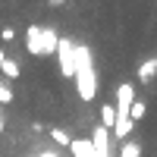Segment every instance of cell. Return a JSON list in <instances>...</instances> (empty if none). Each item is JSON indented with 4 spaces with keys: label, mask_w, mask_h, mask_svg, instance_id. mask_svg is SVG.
Instances as JSON below:
<instances>
[{
    "label": "cell",
    "mask_w": 157,
    "mask_h": 157,
    "mask_svg": "<svg viewBox=\"0 0 157 157\" xmlns=\"http://www.w3.org/2000/svg\"><path fill=\"white\" fill-rule=\"evenodd\" d=\"M75 91H78V101H85V104H91L101 91L94 57H91V50L85 44H78V50H75Z\"/></svg>",
    "instance_id": "cell-1"
},
{
    "label": "cell",
    "mask_w": 157,
    "mask_h": 157,
    "mask_svg": "<svg viewBox=\"0 0 157 157\" xmlns=\"http://www.w3.org/2000/svg\"><path fill=\"white\" fill-rule=\"evenodd\" d=\"M60 35L50 25H29L25 29V50L32 57H57Z\"/></svg>",
    "instance_id": "cell-2"
},
{
    "label": "cell",
    "mask_w": 157,
    "mask_h": 157,
    "mask_svg": "<svg viewBox=\"0 0 157 157\" xmlns=\"http://www.w3.org/2000/svg\"><path fill=\"white\" fill-rule=\"evenodd\" d=\"M75 50H78L75 41L60 38V47H57V69H60L63 78H75Z\"/></svg>",
    "instance_id": "cell-3"
},
{
    "label": "cell",
    "mask_w": 157,
    "mask_h": 157,
    "mask_svg": "<svg viewBox=\"0 0 157 157\" xmlns=\"http://www.w3.org/2000/svg\"><path fill=\"white\" fill-rule=\"evenodd\" d=\"M135 101H138V98H135V85H132V82H120V85H116V101H113L116 120H129Z\"/></svg>",
    "instance_id": "cell-4"
},
{
    "label": "cell",
    "mask_w": 157,
    "mask_h": 157,
    "mask_svg": "<svg viewBox=\"0 0 157 157\" xmlns=\"http://www.w3.org/2000/svg\"><path fill=\"white\" fill-rule=\"evenodd\" d=\"M91 148H94L101 157H110V129L94 126V132H91Z\"/></svg>",
    "instance_id": "cell-5"
},
{
    "label": "cell",
    "mask_w": 157,
    "mask_h": 157,
    "mask_svg": "<svg viewBox=\"0 0 157 157\" xmlns=\"http://www.w3.org/2000/svg\"><path fill=\"white\" fill-rule=\"evenodd\" d=\"M138 82L141 85H148V82H154V75H157V57H148L145 63H141V66H138Z\"/></svg>",
    "instance_id": "cell-6"
},
{
    "label": "cell",
    "mask_w": 157,
    "mask_h": 157,
    "mask_svg": "<svg viewBox=\"0 0 157 157\" xmlns=\"http://www.w3.org/2000/svg\"><path fill=\"white\" fill-rule=\"evenodd\" d=\"M101 126L113 132V126H116V107L113 104H101Z\"/></svg>",
    "instance_id": "cell-7"
},
{
    "label": "cell",
    "mask_w": 157,
    "mask_h": 157,
    "mask_svg": "<svg viewBox=\"0 0 157 157\" xmlns=\"http://www.w3.org/2000/svg\"><path fill=\"white\" fill-rule=\"evenodd\" d=\"M116 157H141V145L132 141V138H126L120 145V151H116Z\"/></svg>",
    "instance_id": "cell-8"
},
{
    "label": "cell",
    "mask_w": 157,
    "mask_h": 157,
    "mask_svg": "<svg viewBox=\"0 0 157 157\" xmlns=\"http://www.w3.org/2000/svg\"><path fill=\"white\" fill-rule=\"evenodd\" d=\"M50 138H54V141H57L60 148H69V145H72L69 132H66V129H60V126H54V129H50Z\"/></svg>",
    "instance_id": "cell-9"
},
{
    "label": "cell",
    "mask_w": 157,
    "mask_h": 157,
    "mask_svg": "<svg viewBox=\"0 0 157 157\" xmlns=\"http://www.w3.org/2000/svg\"><path fill=\"white\" fill-rule=\"evenodd\" d=\"M0 72H3V78H19L22 66H19L16 60H10V57H6V63H3V66H0Z\"/></svg>",
    "instance_id": "cell-10"
},
{
    "label": "cell",
    "mask_w": 157,
    "mask_h": 157,
    "mask_svg": "<svg viewBox=\"0 0 157 157\" xmlns=\"http://www.w3.org/2000/svg\"><path fill=\"white\" fill-rule=\"evenodd\" d=\"M145 116H148V104L138 98V101L132 104V113H129V120H132V123H138V120H145Z\"/></svg>",
    "instance_id": "cell-11"
},
{
    "label": "cell",
    "mask_w": 157,
    "mask_h": 157,
    "mask_svg": "<svg viewBox=\"0 0 157 157\" xmlns=\"http://www.w3.org/2000/svg\"><path fill=\"white\" fill-rule=\"evenodd\" d=\"M3 104H13V88L0 78V107H3Z\"/></svg>",
    "instance_id": "cell-12"
},
{
    "label": "cell",
    "mask_w": 157,
    "mask_h": 157,
    "mask_svg": "<svg viewBox=\"0 0 157 157\" xmlns=\"http://www.w3.org/2000/svg\"><path fill=\"white\" fill-rule=\"evenodd\" d=\"M0 38H3V41H13V38H16V29H10V25H3V29H0Z\"/></svg>",
    "instance_id": "cell-13"
},
{
    "label": "cell",
    "mask_w": 157,
    "mask_h": 157,
    "mask_svg": "<svg viewBox=\"0 0 157 157\" xmlns=\"http://www.w3.org/2000/svg\"><path fill=\"white\" fill-rule=\"evenodd\" d=\"M3 129H6V120H3V110H0V135H3Z\"/></svg>",
    "instance_id": "cell-14"
},
{
    "label": "cell",
    "mask_w": 157,
    "mask_h": 157,
    "mask_svg": "<svg viewBox=\"0 0 157 157\" xmlns=\"http://www.w3.org/2000/svg\"><path fill=\"white\" fill-rule=\"evenodd\" d=\"M3 63H6V50L0 47V66H3Z\"/></svg>",
    "instance_id": "cell-15"
}]
</instances>
